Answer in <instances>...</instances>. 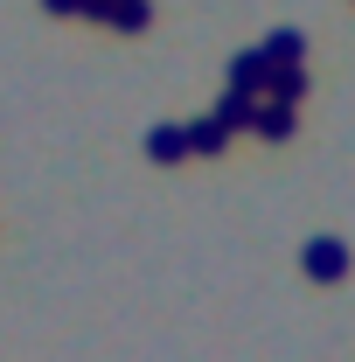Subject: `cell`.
I'll return each mask as SVG.
<instances>
[{"instance_id": "cell-6", "label": "cell", "mask_w": 355, "mask_h": 362, "mask_svg": "<svg viewBox=\"0 0 355 362\" xmlns=\"http://www.w3.org/2000/svg\"><path fill=\"white\" fill-rule=\"evenodd\" d=\"M216 119L230 126V133H251V126H258V98H251V90H223V98H216Z\"/></svg>"}, {"instance_id": "cell-9", "label": "cell", "mask_w": 355, "mask_h": 362, "mask_svg": "<svg viewBox=\"0 0 355 362\" xmlns=\"http://www.w3.org/2000/svg\"><path fill=\"white\" fill-rule=\"evenodd\" d=\"M105 21H112L119 35H139V28L153 21V7H146V0H112V14H105Z\"/></svg>"}, {"instance_id": "cell-5", "label": "cell", "mask_w": 355, "mask_h": 362, "mask_svg": "<svg viewBox=\"0 0 355 362\" xmlns=\"http://www.w3.org/2000/svg\"><path fill=\"white\" fill-rule=\"evenodd\" d=\"M223 146H230V126H223L216 112H202V119H188V153H195V160H216Z\"/></svg>"}, {"instance_id": "cell-1", "label": "cell", "mask_w": 355, "mask_h": 362, "mask_svg": "<svg viewBox=\"0 0 355 362\" xmlns=\"http://www.w3.org/2000/svg\"><path fill=\"white\" fill-rule=\"evenodd\" d=\"M349 244H342V237H313L307 251H300V272H307L313 286H342V279H349Z\"/></svg>"}, {"instance_id": "cell-4", "label": "cell", "mask_w": 355, "mask_h": 362, "mask_svg": "<svg viewBox=\"0 0 355 362\" xmlns=\"http://www.w3.org/2000/svg\"><path fill=\"white\" fill-rule=\"evenodd\" d=\"M293 126H300V105H279V98H258V126H251L258 139H272V146H279V139H293Z\"/></svg>"}, {"instance_id": "cell-8", "label": "cell", "mask_w": 355, "mask_h": 362, "mask_svg": "<svg viewBox=\"0 0 355 362\" xmlns=\"http://www.w3.org/2000/svg\"><path fill=\"white\" fill-rule=\"evenodd\" d=\"M265 98H279V105H300L307 98V63H272V84H265Z\"/></svg>"}, {"instance_id": "cell-3", "label": "cell", "mask_w": 355, "mask_h": 362, "mask_svg": "<svg viewBox=\"0 0 355 362\" xmlns=\"http://www.w3.org/2000/svg\"><path fill=\"white\" fill-rule=\"evenodd\" d=\"M146 160H153V168L195 160V153H188V126H153V133H146Z\"/></svg>"}, {"instance_id": "cell-7", "label": "cell", "mask_w": 355, "mask_h": 362, "mask_svg": "<svg viewBox=\"0 0 355 362\" xmlns=\"http://www.w3.org/2000/svg\"><path fill=\"white\" fill-rule=\"evenodd\" d=\"M258 49H265V63H279V70H286V63H307V35H300V28H272Z\"/></svg>"}, {"instance_id": "cell-2", "label": "cell", "mask_w": 355, "mask_h": 362, "mask_svg": "<svg viewBox=\"0 0 355 362\" xmlns=\"http://www.w3.org/2000/svg\"><path fill=\"white\" fill-rule=\"evenodd\" d=\"M265 84H272L265 49H237V56H230V90H251V98H265Z\"/></svg>"}, {"instance_id": "cell-10", "label": "cell", "mask_w": 355, "mask_h": 362, "mask_svg": "<svg viewBox=\"0 0 355 362\" xmlns=\"http://www.w3.org/2000/svg\"><path fill=\"white\" fill-rule=\"evenodd\" d=\"M49 14H84V0H42Z\"/></svg>"}]
</instances>
